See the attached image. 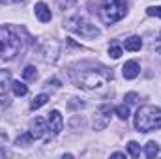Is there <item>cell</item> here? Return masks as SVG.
<instances>
[{
  "mask_svg": "<svg viewBox=\"0 0 161 159\" xmlns=\"http://www.w3.org/2000/svg\"><path fill=\"white\" fill-rule=\"evenodd\" d=\"M161 127V109L156 105H142L135 112V129L148 133Z\"/></svg>",
  "mask_w": 161,
  "mask_h": 159,
  "instance_id": "cell-1",
  "label": "cell"
},
{
  "mask_svg": "<svg viewBox=\"0 0 161 159\" xmlns=\"http://www.w3.org/2000/svg\"><path fill=\"white\" fill-rule=\"evenodd\" d=\"M111 79H113L111 71H107L105 68H97V69H84V71H80L79 77L75 79V82H77V86H82L86 90H99Z\"/></svg>",
  "mask_w": 161,
  "mask_h": 159,
  "instance_id": "cell-2",
  "label": "cell"
},
{
  "mask_svg": "<svg viewBox=\"0 0 161 159\" xmlns=\"http://www.w3.org/2000/svg\"><path fill=\"white\" fill-rule=\"evenodd\" d=\"M125 13H127V2L125 0H103L101 2L99 15H101V21L105 25L118 23L120 19L125 17Z\"/></svg>",
  "mask_w": 161,
  "mask_h": 159,
  "instance_id": "cell-3",
  "label": "cell"
},
{
  "mask_svg": "<svg viewBox=\"0 0 161 159\" xmlns=\"http://www.w3.org/2000/svg\"><path fill=\"white\" fill-rule=\"evenodd\" d=\"M21 49V40L17 34L6 26H0V58L2 60H11L17 56Z\"/></svg>",
  "mask_w": 161,
  "mask_h": 159,
  "instance_id": "cell-4",
  "label": "cell"
},
{
  "mask_svg": "<svg viewBox=\"0 0 161 159\" xmlns=\"http://www.w3.org/2000/svg\"><path fill=\"white\" fill-rule=\"evenodd\" d=\"M66 26H68L71 32H75V34H79V36H84V38H96V36H99L97 26L92 25L84 15L69 17V19L66 21Z\"/></svg>",
  "mask_w": 161,
  "mask_h": 159,
  "instance_id": "cell-5",
  "label": "cell"
},
{
  "mask_svg": "<svg viewBox=\"0 0 161 159\" xmlns=\"http://www.w3.org/2000/svg\"><path fill=\"white\" fill-rule=\"evenodd\" d=\"M111 114H113L111 105H101L94 114V129H105L107 123L111 122Z\"/></svg>",
  "mask_w": 161,
  "mask_h": 159,
  "instance_id": "cell-6",
  "label": "cell"
},
{
  "mask_svg": "<svg viewBox=\"0 0 161 159\" xmlns=\"http://www.w3.org/2000/svg\"><path fill=\"white\" fill-rule=\"evenodd\" d=\"M47 125H49V133H51V135H58V133L64 129V118H62V114H60L58 111H51V112H49V122H47Z\"/></svg>",
  "mask_w": 161,
  "mask_h": 159,
  "instance_id": "cell-7",
  "label": "cell"
},
{
  "mask_svg": "<svg viewBox=\"0 0 161 159\" xmlns=\"http://www.w3.org/2000/svg\"><path fill=\"white\" fill-rule=\"evenodd\" d=\"M47 131H49V125L45 123V120H43V118L38 116L36 120H32V122H30V135H32L34 139H41Z\"/></svg>",
  "mask_w": 161,
  "mask_h": 159,
  "instance_id": "cell-8",
  "label": "cell"
},
{
  "mask_svg": "<svg viewBox=\"0 0 161 159\" xmlns=\"http://www.w3.org/2000/svg\"><path fill=\"white\" fill-rule=\"evenodd\" d=\"M34 13H36V17L40 19L41 23H49V21L53 19V13H51L49 6H47L45 2H38V4H36V8H34Z\"/></svg>",
  "mask_w": 161,
  "mask_h": 159,
  "instance_id": "cell-9",
  "label": "cell"
},
{
  "mask_svg": "<svg viewBox=\"0 0 161 159\" xmlns=\"http://www.w3.org/2000/svg\"><path fill=\"white\" fill-rule=\"evenodd\" d=\"M139 71H141V66H139V62H135V60L125 62L124 68H122V73H124L125 79H135V77L139 75Z\"/></svg>",
  "mask_w": 161,
  "mask_h": 159,
  "instance_id": "cell-10",
  "label": "cell"
},
{
  "mask_svg": "<svg viewBox=\"0 0 161 159\" xmlns=\"http://www.w3.org/2000/svg\"><path fill=\"white\" fill-rule=\"evenodd\" d=\"M124 47H125V51H141L142 40L139 36H131V38H127V40L124 41Z\"/></svg>",
  "mask_w": 161,
  "mask_h": 159,
  "instance_id": "cell-11",
  "label": "cell"
},
{
  "mask_svg": "<svg viewBox=\"0 0 161 159\" xmlns=\"http://www.w3.org/2000/svg\"><path fill=\"white\" fill-rule=\"evenodd\" d=\"M144 154H146V157H156L158 154H159V146H158V142H154V140H150V142H146V146H144Z\"/></svg>",
  "mask_w": 161,
  "mask_h": 159,
  "instance_id": "cell-12",
  "label": "cell"
},
{
  "mask_svg": "<svg viewBox=\"0 0 161 159\" xmlns=\"http://www.w3.org/2000/svg\"><path fill=\"white\" fill-rule=\"evenodd\" d=\"M9 79H11L9 71H6V69H0V96L6 92V88H8V84H9Z\"/></svg>",
  "mask_w": 161,
  "mask_h": 159,
  "instance_id": "cell-13",
  "label": "cell"
},
{
  "mask_svg": "<svg viewBox=\"0 0 161 159\" xmlns=\"http://www.w3.org/2000/svg\"><path fill=\"white\" fill-rule=\"evenodd\" d=\"M11 90H13V94H15V96H26V92H28L26 84H25V82H21V80L11 82Z\"/></svg>",
  "mask_w": 161,
  "mask_h": 159,
  "instance_id": "cell-14",
  "label": "cell"
},
{
  "mask_svg": "<svg viewBox=\"0 0 161 159\" xmlns=\"http://www.w3.org/2000/svg\"><path fill=\"white\" fill-rule=\"evenodd\" d=\"M47 101H49V96H47V94H40V96H36V97H34V101L30 103V107H32V109L36 111V109L43 107V105H45Z\"/></svg>",
  "mask_w": 161,
  "mask_h": 159,
  "instance_id": "cell-15",
  "label": "cell"
},
{
  "mask_svg": "<svg viewBox=\"0 0 161 159\" xmlns=\"http://www.w3.org/2000/svg\"><path fill=\"white\" fill-rule=\"evenodd\" d=\"M127 152H129L131 157H139V156H141V144L135 142V140H131V142L127 144Z\"/></svg>",
  "mask_w": 161,
  "mask_h": 159,
  "instance_id": "cell-16",
  "label": "cell"
},
{
  "mask_svg": "<svg viewBox=\"0 0 161 159\" xmlns=\"http://www.w3.org/2000/svg\"><path fill=\"white\" fill-rule=\"evenodd\" d=\"M38 77V71H36V68L34 66H26L25 68V71H23V79L25 80H32Z\"/></svg>",
  "mask_w": 161,
  "mask_h": 159,
  "instance_id": "cell-17",
  "label": "cell"
},
{
  "mask_svg": "<svg viewBox=\"0 0 161 159\" xmlns=\"http://www.w3.org/2000/svg\"><path fill=\"white\" fill-rule=\"evenodd\" d=\"M114 112L118 114V118L120 120H127L129 118V107H127L125 103H124V105H118V107L114 109Z\"/></svg>",
  "mask_w": 161,
  "mask_h": 159,
  "instance_id": "cell-18",
  "label": "cell"
},
{
  "mask_svg": "<svg viewBox=\"0 0 161 159\" xmlns=\"http://www.w3.org/2000/svg\"><path fill=\"white\" fill-rule=\"evenodd\" d=\"M32 139H34V137H32L30 133H26V135H23V137H19V139L15 140V144H17V146H28V144L32 142Z\"/></svg>",
  "mask_w": 161,
  "mask_h": 159,
  "instance_id": "cell-19",
  "label": "cell"
},
{
  "mask_svg": "<svg viewBox=\"0 0 161 159\" xmlns=\"http://www.w3.org/2000/svg\"><path fill=\"white\" fill-rule=\"evenodd\" d=\"M109 56H111V58H114V60H116V58H120V56H122V47H118V45H114V43H113V45L109 47Z\"/></svg>",
  "mask_w": 161,
  "mask_h": 159,
  "instance_id": "cell-20",
  "label": "cell"
},
{
  "mask_svg": "<svg viewBox=\"0 0 161 159\" xmlns=\"http://www.w3.org/2000/svg\"><path fill=\"white\" fill-rule=\"evenodd\" d=\"M146 13H148L150 17H159L161 19V6H150V8L146 9Z\"/></svg>",
  "mask_w": 161,
  "mask_h": 159,
  "instance_id": "cell-21",
  "label": "cell"
},
{
  "mask_svg": "<svg viewBox=\"0 0 161 159\" xmlns=\"http://www.w3.org/2000/svg\"><path fill=\"white\" fill-rule=\"evenodd\" d=\"M125 105H133V103H137L139 101V96L135 94V92H129V94H125Z\"/></svg>",
  "mask_w": 161,
  "mask_h": 159,
  "instance_id": "cell-22",
  "label": "cell"
},
{
  "mask_svg": "<svg viewBox=\"0 0 161 159\" xmlns=\"http://www.w3.org/2000/svg\"><path fill=\"white\" fill-rule=\"evenodd\" d=\"M75 2H77V0H56V4H58L62 9H69V8H73Z\"/></svg>",
  "mask_w": 161,
  "mask_h": 159,
  "instance_id": "cell-23",
  "label": "cell"
},
{
  "mask_svg": "<svg viewBox=\"0 0 161 159\" xmlns=\"http://www.w3.org/2000/svg\"><path fill=\"white\" fill-rule=\"evenodd\" d=\"M113 157H125V154H122V152H114Z\"/></svg>",
  "mask_w": 161,
  "mask_h": 159,
  "instance_id": "cell-24",
  "label": "cell"
},
{
  "mask_svg": "<svg viewBox=\"0 0 161 159\" xmlns=\"http://www.w3.org/2000/svg\"><path fill=\"white\" fill-rule=\"evenodd\" d=\"M2 4H13V2H19V0H0Z\"/></svg>",
  "mask_w": 161,
  "mask_h": 159,
  "instance_id": "cell-25",
  "label": "cell"
}]
</instances>
